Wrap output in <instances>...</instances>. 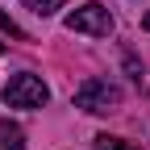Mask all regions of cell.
Listing matches in <instances>:
<instances>
[{
	"label": "cell",
	"instance_id": "6da1fadb",
	"mask_svg": "<svg viewBox=\"0 0 150 150\" xmlns=\"http://www.w3.org/2000/svg\"><path fill=\"white\" fill-rule=\"evenodd\" d=\"M121 104V88L117 83H108V79H83L79 88H75V108H83V112H112Z\"/></svg>",
	"mask_w": 150,
	"mask_h": 150
},
{
	"label": "cell",
	"instance_id": "5b68a950",
	"mask_svg": "<svg viewBox=\"0 0 150 150\" xmlns=\"http://www.w3.org/2000/svg\"><path fill=\"white\" fill-rule=\"evenodd\" d=\"M96 150H138V146H134V142H121V138L100 134V138H96Z\"/></svg>",
	"mask_w": 150,
	"mask_h": 150
},
{
	"label": "cell",
	"instance_id": "7a4b0ae2",
	"mask_svg": "<svg viewBox=\"0 0 150 150\" xmlns=\"http://www.w3.org/2000/svg\"><path fill=\"white\" fill-rule=\"evenodd\" d=\"M46 100H50V88L38 79V75H29V71L13 75L4 83V104L8 108H42Z\"/></svg>",
	"mask_w": 150,
	"mask_h": 150
},
{
	"label": "cell",
	"instance_id": "8992f818",
	"mask_svg": "<svg viewBox=\"0 0 150 150\" xmlns=\"http://www.w3.org/2000/svg\"><path fill=\"white\" fill-rule=\"evenodd\" d=\"M63 4H67V0H25V8L29 13H42V17L54 13V8H63Z\"/></svg>",
	"mask_w": 150,
	"mask_h": 150
},
{
	"label": "cell",
	"instance_id": "52a82bcc",
	"mask_svg": "<svg viewBox=\"0 0 150 150\" xmlns=\"http://www.w3.org/2000/svg\"><path fill=\"white\" fill-rule=\"evenodd\" d=\"M142 29H150V13H146V17H142Z\"/></svg>",
	"mask_w": 150,
	"mask_h": 150
},
{
	"label": "cell",
	"instance_id": "3957f363",
	"mask_svg": "<svg viewBox=\"0 0 150 150\" xmlns=\"http://www.w3.org/2000/svg\"><path fill=\"white\" fill-rule=\"evenodd\" d=\"M67 29L71 33H92V38H108L112 33V13L104 4H83L67 17Z\"/></svg>",
	"mask_w": 150,
	"mask_h": 150
},
{
	"label": "cell",
	"instance_id": "277c9868",
	"mask_svg": "<svg viewBox=\"0 0 150 150\" xmlns=\"http://www.w3.org/2000/svg\"><path fill=\"white\" fill-rule=\"evenodd\" d=\"M0 150H25V142H21V125L17 121H0Z\"/></svg>",
	"mask_w": 150,
	"mask_h": 150
}]
</instances>
